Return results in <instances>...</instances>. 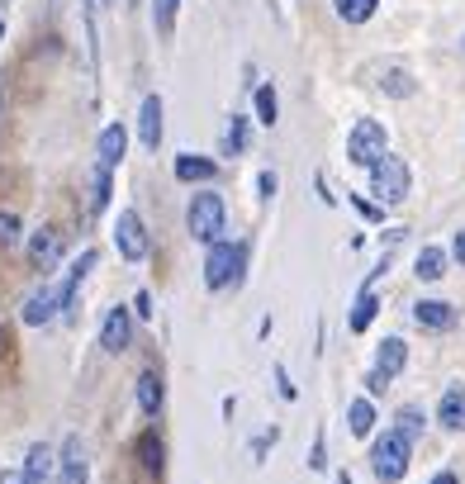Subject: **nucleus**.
I'll return each instance as SVG.
<instances>
[{"label":"nucleus","instance_id":"f257e3e1","mask_svg":"<svg viewBox=\"0 0 465 484\" xmlns=\"http://www.w3.org/2000/svg\"><path fill=\"white\" fill-rule=\"evenodd\" d=\"M186 228H190V238H195V242H205V247L219 242V233H224V195H214V190L190 195Z\"/></svg>","mask_w":465,"mask_h":484},{"label":"nucleus","instance_id":"f03ea898","mask_svg":"<svg viewBox=\"0 0 465 484\" xmlns=\"http://www.w3.org/2000/svg\"><path fill=\"white\" fill-rule=\"evenodd\" d=\"M371 471H375V480L380 484H399L408 475V437L404 432H385L375 446H371Z\"/></svg>","mask_w":465,"mask_h":484},{"label":"nucleus","instance_id":"7ed1b4c3","mask_svg":"<svg viewBox=\"0 0 465 484\" xmlns=\"http://www.w3.org/2000/svg\"><path fill=\"white\" fill-rule=\"evenodd\" d=\"M242 261H247V247L242 242H214L209 247V261H205V286L209 290L238 286V280H242Z\"/></svg>","mask_w":465,"mask_h":484},{"label":"nucleus","instance_id":"20e7f679","mask_svg":"<svg viewBox=\"0 0 465 484\" xmlns=\"http://www.w3.org/2000/svg\"><path fill=\"white\" fill-rule=\"evenodd\" d=\"M408 162L404 157H385L380 166H371V195H380V205H399L408 195Z\"/></svg>","mask_w":465,"mask_h":484},{"label":"nucleus","instance_id":"39448f33","mask_svg":"<svg viewBox=\"0 0 465 484\" xmlns=\"http://www.w3.org/2000/svg\"><path fill=\"white\" fill-rule=\"evenodd\" d=\"M347 157H352L356 166H380L390 153H385V128H380L375 119H361L352 128V138H347Z\"/></svg>","mask_w":465,"mask_h":484},{"label":"nucleus","instance_id":"423d86ee","mask_svg":"<svg viewBox=\"0 0 465 484\" xmlns=\"http://www.w3.org/2000/svg\"><path fill=\"white\" fill-rule=\"evenodd\" d=\"M114 247H119L124 261H143L147 257V228L138 219V209H119V219H114Z\"/></svg>","mask_w":465,"mask_h":484},{"label":"nucleus","instance_id":"0eeeda50","mask_svg":"<svg viewBox=\"0 0 465 484\" xmlns=\"http://www.w3.org/2000/svg\"><path fill=\"white\" fill-rule=\"evenodd\" d=\"M57 309H66L62 286H43V290H33V295L24 299L20 319H24L29 328H43V323H53V319H57Z\"/></svg>","mask_w":465,"mask_h":484},{"label":"nucleus","instance_id":"6e6552de","mask_svg":"<svg viewBox=\"0 0 465 484\" xmlns=\"http://www.w3.org/2000/svg\"><path fill=\"white\" fill-rule=\"evenodd\" d=\"M95 261H100V252L95 247H86L72 266H66V280H62V295H66V319H76V304H81V280H86V271H95Z\"/></svg>","mask_w":465,"mask_h":484},{"label":"nucleus","instance_id":"1a4fd4ad","mask_svg":"<svg viewBox=\"0 0 465 484\" xmlns=\"http://www.w3.org/2000/svg\"><path fill=\"white\" fill-rule=\"evenodd\" d=\"M29 261L39 266V271H53V266L62 261V233L57 228H39L29 238Z\"/></svg>","mask_w":465,"mask_h":484},{"label":"nucleus","instance_id":"9d476101","mask_svg":"<svg viewBox=\"0 0 465 484\" xmlns=\"http://www.w3.org/2000/svg\"><path fill=\"white\" fill-rule=\"evenodd\" d=\"M86 446H81V437H66L62 446V461H57V484H86Z\"/></svg>","mask_w":465,"mask_h":484},{"label":"nucleus","instance_id":"9b49d317","mask_svg":"<svg viewBox=\"0 0 465 484\" xmlns=\"http://www.w3.org/2000/svg\"><path fill=\"white\" fill-rule=\"evenodd\" d=\"M413 319H418V328L446 332V328L456 323V309L446 304V299H418V304H413Z\"/></svg>","mask_w":465,"mask_h":484},{"label":"nucleus","instance_id":"f8f14e48","mask_svg":"<svg viewBox=\"0 0 465 484\" xmlns=\"http://www.w3.org/2000/svg\"><path fill=\"white\" fill-rule=\"evenodd\" d=\"M138 138L147 153H157V143H162V95H147L143 100V110H138Z\"/></svg>","mask_w":465,"mask_h":484},{"label":"nucleus","instance_id":"ddd939ff","mask_svg":"<svg viewBox=\"0 0 465 484\" xmlns=\"http://www.w3.org/2000/svg\"><path fill=\"white\" fill-rule=\"evenodd\" d=\"M128 332H133L128 309H124V304L110 309V313H105V328H100V347H105V352H124V347H128Z\"/></svg>","mask_w":465,"mask_h":484},{"label":"nucleus","instance_id":"4468645a","mask_svg":"<svg viewBox=\"0 0 465 484\" xmlns=\"http://www.w3.org/2000/svg\"><path fill=\"white\" fill-rule=\"evenodd\" d=\"M124 147H128V133H124V124H110V128H100V143H95L100 166H119V162H124Z\"/></svg>","mask_w":465,"mask_h":484},{"label":"nucleus","instance_id":"2eb2a0df","mask_svg":"<svg viewBox=\"0 0 465 484\" xmlns=\"http://www.w3.org/2000/svg\"><path fill=\"white\" fill-rule=\"evenodd\" d=\"M404 361H408V347L399 338H385V342H380V352H375V375L394 380L399 371H404Z\"/></svg>","mask_w":465,"mask_h":484},{"label":"nucleus","instance_id":"dca6fc26","mask_svg":"<svg viewBox=\"0 0 465 484\" xmlns=\"http://www.w3.org/2000/svg\"><path fill=\"white\" fill-rule=\"evenodd\" d=\"M437 418H442V427L465 432V385H452V390L442 394V409H437Z\"/></svg>","mask_w":465,"mask_h":484},{"label":"nucleus","instance_id":"f3484780","mask_svg":"<svg viewBox=\"0 0 465 484\" xmlns=\"http://www.w3.org/2000/svg\"><path fill=\"white\" fill-rule=\"evenodd\" d=\"M162 399H166L162 375H157V371H143V375H138V409L147 413V418H157V413H162Z\"/></svg>","mask_w":465,"mask_h":484},{"label":"nucleus","instance_id":"a211bd4d","mask_svg":"<svg viewBox=\"0 0 465 484\" xmlns=\"http://www.w3.org/2000/svg\"><path fill=\"white\" fill-rule=\"evenodd\" d=\"M53 446H29V461H24V484H48V475H53Z\"/></svg>","mask_w":465,"mask_h":484},{"label":"nucleus","instance_id":"6ab92c4d","mask_svg":"<svg viewBox=\"0 0 465 484\" xmlns=\"http://www.w3.org/2000/svg\"><path fill=\"white\" fill-rule=\"evenodd\" d=\"M219 176V166H214L209 157H176V180H214Z\"/></svg>","mask_w":465,"mask_h":484},{"label":"nucleus","instance_id":"aec40b11","mask_svg":"<svg viewBox=\"0 0 465 484\" xmlns=\"http://www.w3.org/2000/svg\"><path fill=\"white\" fill-rule=\"evenodd\" d=\"M413 276L418 280H442L446 276V252L442 247H423L418 261H413Z\"/></svg>","mask_w":465,"mask_h":484},{"label":"nucleus","instance_id":"412c9836","mask_svg":"<svg viewBox=\"0 0 465 484\" xmlns=\"http://www.w3.org/2000/svg\"><path fill=\"white\" fill-rule=\"evenodd\" d=\"M162 456H166V452H162V437L147 427L143 437H138V465H143L147 475H157V471H162Z\"/></svg>","mask_w":465,"mask_h":484},{"label":"nucleus","instance_id":"4be33fe9","mask_svg":"<svg viewBox=\"0 0 465 484\" xmlns=\"http://www.w3.org/2000/svg\"><path fill=\"white\" fill-rule=\"evenodd\" d=\"M375 313H380V299H375L371 290H361V295H356V309H352V319H347V328H352V332H365V328L375 323Z\"/></svg>","mask_w":465,"mask_h":484},{"label":"nucleus","instance_id":"5701e85b","mask_svg":"<svg viewBox=\"0 0 465 484\" xmlns=\"http://www.w3.org/2000/svg\"><path fill=\"white\" fill-rule=\"evenodd\" d=\"M375 5H380V0H332L338 20H347V24H365L375 14Z\"/></svg>","mask_w":465,"mask_h":484},{"label":"nucleus","instance_id":"b1692460","mask_svg":"<svg viewBox=\"0 0 465 484\" xmlns=\"http://www.w3.org/2000/svg\"><path fill=\"white\" fill-rule=\"evenodd\" d=\"M347 423H352L356 437H371V427H375V409L365 404V399H356V404L347 409Z\"/></svg>","mask_w":465,"mask_h":484},{"label":"nucleus","instance_id":"393cba45","mask_svg":"<svg viewBox=\"0 0 465 484\" xmlns=\"http://www.w3.org/2000/svg\"><path fill=\"white\" fill-rule=\"evenodd\" d=\"M276 114H280V100H276V86H257V119L271 128L276 124Z\"/></svg>","mask_w":465,"mask_h":484},{"label":"nucleus","instance_id":"a878e982","mask_svg":"<svg viewBox=\"0 0 465 484\" xmlns=\"http://www.w3.org/2000/svg\"><path fill=\"white\" fill-rule=\"evenodd\" d=\"M110 205V166H95L91 176V209H105Z\"/></svg>","mask_w":465,"mask_h":484},{"label":"nucleus","instance_id":"bb28decb","mask_svg":"<svg viewBox=\"0 0 465 484\" xmlns=\"http://www.w3.org/2000/svg\"><path fill=\"white\" fill-rule=\"evenodd\" d=\"M224 147H228V153H242V147H247V119H238V114H232V124H228V133H224Z\"/></svg>","mask_w":465,"mask_h":484},{"label":"nucleus","instance_id":"cd10ccee","mask_svg":"<svg viewBox=\"0 0 465 484\" xmlns=\"http://www.w3.org/2000/svg\"><path fill=\"white\" fill-rule=\"evenodd\" d=\"M153 20H157L162 33H171V24H176V0H153Z\"/></svg>","mask_w":465,"mask_h":484},{"label":"nucleus","instance_id":"c85d7f7f","mask_svg":"<svg viewBox=\"0 0 465 484\" xmlns=\"http://www.w3.org/2000/svg\"><path fill=\"white\" fill-rule=\"evenodd\" d=\"M399 432L413 442V437L423 432V413H418V409H399Z\"/></svg>","mask_w":465,"mask_h":484},{"label":"nucleus","instance_id":"c756f323","mask_svg":"<svg viewBox=\"0 0 465 484\" xmlns=\"http://www.w3.org/2000/svg\"><path fill=\"white\" fill-rule=\"evenodd\" d=\"M385 91L390 95H413V76L408 72H385Z\"/></svg>","mask_w":465,"mask_h":484},{"label":"nucleus","instance_id":"7c9ffc66","mask_svg":"<svg viewBox=\"0 0 465 484\" xmlns=\"http://www.w3.org/2000/svg\"><path fill=\"white\" fill-rule=\"evenodd\" d=\"M20 242V219L14 214H0V247H14Z\"/></svg>","mask_w":465,"mask_h":484},{"label":"nucleus","instance_id":"2f4dec72","mask_svg":"<svg viewBox=\"0 0 465 484\" xmlns=\"http://www.w3.org/2000/svg\"><path fill=\"white\" fill-rule=\"evenodd\" d=\"M133 304H138V313H143V319H153V295H147V290H138V299H133Z\"/></svg>","mask_w":465,"mask_h":484},{"label":"nucleus","instance_id":"473e14b6","mask_svg":"<svg viewBox=\"0 0 465 484\" xmlns=\"http://www.w3.org/2000/svg\"><path fill=\"white\" fill-rule=\"evenodd\" d=\"M365 390H371V394H385V390H390V380L371 371V375H365Z\"/></svg>","mask_w":465,"mask_h":484},{"label":"nucleus","instance_id":"72a5a7b5","mask_svg":"<svg viewBox=\"0 0 465 484\" xmlns=\"http://www.w3.org/2000/svg\"><path fill=\"white\" fill-rule=\"evenodd\" d=\"M276 385H280V394H285V399H294V385H290L285 365H276Z\"/></svg>","mask_w":465,"mask_h":484},{"label":"nucleus","instance_id":"f704fd0d","mask_svg":"<svg viewBox=\"0 0 465 484\" xmlns=\"http://www.w3.org/2000/svg\"><path fill=\"white\" fill-rule=\"evenodd\" d=\"M352 205L365 214V219H385V209H380V205H365V199H352Z\"/></svg>","mask_w":465,"mask_h":484},{"label":"nucleus","instance_id":"c9c22d12","mask_svg":"<svg viewBox=\"0 0 465 484\" xmlns=\"http://www.w3.org/2000/svg\"><path fill=\"white\" fill-rule=\"evenodd\" d=\"M257 186H261V195H266V199H271V195H276V176H271V172H261V176H257Z\"/></svg>","mask_w":465,"mask_h":484},{"label":"nucleus","instance_id":"e433bc0d","mask_svg":"<svg viewBox=\"0 0 465 484\" xmlns=\"http://www.w3.org/2000/svg\"><path fill=\"white\" fill-rule=\"evenodd\" d=\"M81 5H86V14H91V20H95V14H100V10H105V5H110V0H81Z\"/></svg>","mask_w":465,"mask_h":484},{"label":"nucleus","instance_id":"4c0bfd02","mask_svg":"<svg viewBox=\"0 0 465 484\" xmlns=\"http://www.w3.org/2000/svg\"><path fill=\"white\" fill-rule=\"evenodd\" d=\"M456 261H465V233H456Z\"/></svg>","mask_w":465,"mask_h":484},{"label":"nucleus","instance_id":"58836bf2","mask_svg":"<svg viewBox=\"0 0 465 484\" xmlns=\"http://www.w3.org/2000/svg\"><path fill=\"white\" fill-rule=\"evenodd\" d=\"M432 484H456V475H452V471H442V475L432 480Z\"/></svg>","mask_w":465,"mask_h":484},{"label":"nucleus","instance_id":"ea45409f","mask_svg":"<svg viewBox=\"0 0 465 484\" xmlns=\"http://www.w3.org/2000/svg\"><path fill=\"white\" fill-rule=\"evenodd\" d=\"M338 484H352V475H347V471H342V475H338Z\"/></svg>","mask_w":465,"mask_h":484},{"label":"nucleus","instance_id":"a19ab883","mask_svg":"<svg viewBox=\"0 0 465 484\" xmlns=\"http://www.w3.org/2000/svg\"><path fill=\"white\" fill-rule=\"evenodd\" d=\"M0 33H5V24H0Z\"/></svg>","mask_w":465,"mask_h":484}]
</instances>
